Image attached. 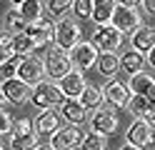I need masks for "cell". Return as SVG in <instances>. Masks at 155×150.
<instances>
[{"mask_svg": "<svg viewBox=\"0 0 155 150\" xmlns=\"http://www.w3.org/2000/svg\"><path fill=\"white\" fill-rule=\"evenodd\" d=\"M83 30H80V23L73 18H63L60 23H55V50L60 53H68L70 55L73 50L83 43L80 40Z\"/></svg>", "mask_w": 155, "mask_h": 150, "instance_id": "6da1fadb", "label": "cell"}, {"mask_svg": "<svg viewBox=\"0 0 155 150\" xmlns=\"http://www.w3.org/2000/svg\"><path fill=\"white\" fill-rule=\"evenodd\" d=\"M65 95L60 93V85H55L53 80H43L33 88V95H30V103L40 110H53L55 105H63Z\"/></svg>", "mask_w": 155, "mask_h": 150, "instance_id": "7a4b0ae2", "label": "cell"}, {"mask_svg": "<svg viewBox=\"0 0 155 150\" xmlns=\"http://www.w3.org/2000/svg\"><path fill=\"white\" fill-rule=\"evenodd\" d=\"M138 5L135 3H118L115 8V15H113V28H118L120 33H135V30L140 28V13L135 10Z\"/></svg>", "mask_w": 155, "mask_h": 150, "instance_id": "3957f363", "label": "cell"}, {"mask_svg": "<svg viewBox=\"0 0 155 150\" xmlns=\"http://www.w3.org/2000/svg\"><path fill=\"white\" fill-rule=\"evenodd\" d=\"M0 93H3L5 103H13V105H23V103H30V95H33V88L23 83L20 78H5L0 83Z\"/></svg>", "mask_w": 155, "mask_h": 150, "instance_id": "277c9868", "label": "cell"}, {"mask_svg": "<svg viewBox=\"0 0 155 150\" xmlns=\"http://www.w3.org/2000/svg\"><path fill=\"white\" fill-rule=\"evenodd\" d=\"M43 75H48L45 73V60L35 58V55L23 58L20 65H18V73H15V78H20L23 83H28L30 88H35L38 83H43Z\"/></svg>", "mask_w": 155, "mask_h": 150, "instance_id": "5b68a950", "label": "cell"}, {"mask_svg": "<svg viewBox=\"0 0 155 150\" xmlns=\"http://www.w3.org/2000/svg\"><path fill=\"white\" fill-rule=\"evenodd\" d=\"M75 70V65H73V60H70V55L68 53H60V50H50L48 53V58H45V73L50 75L53 80H63V78H68Z\"/></svg>", "mask_w": 155, "mask_h": 150, "instance_id": "8992f818", "label": "cell"}, {"mask_svg": "<svg viewBox=\"0 0 155 150\" xmlns=\"http://www.w3.org/2000/svg\"><path fill=\"white\" fill-rule=\"evenodd\" d=\"M85 133L78 125H68V128H60L55 135H50V148L53 150H75L80 148Z\"/></svg>", "mask_w": 155, "mask_h": 150, "instance_id": "52a82bcc", "label": "cell"}, {"mask_svg": "<svg viewBox=\"0 0 155 150\" xmlns=\"http://www.w3.org/2000/svg\"><path fill=\"white\" fill-rule=\"evenodd\" d=\"M123 33L118 28H113V25H108V28H98L95 30V35H93V45L100 50V53H118L120 50V45H123Z\"/></svg>", "mask_w": 155, "mask_h": 150, "instance_id": "ba28073f", "label": "cell"}, {"mask_svg": "<svg viewBox=\"0 0 155 150\" xmlns=\"http://www.w3.org/2000/svg\"><path fill=\"white\" fill-rule=\"evenodd\" d=\"M125 140H128V145H135L140 150L153 145V125L143 118H135L128 128V133H125Z\"/></svg>", "mask_w": 155, "mask_h": 150, "instance_id": "9c48e42d", "label": "cell"}, {"mask_svg": "<svg viewBox=\"0 0 155 150\" xmlns=\"http://www.w3.org/2000/svg\"><path fill=\"white\" fill-rule=\"evenodd\" d=\"M70 60H73V65L75 70H90L93 65H98V60H100V50L93 45V40L90 43H80L73 53H70Z\"/></svg>", "mask_w": 155, "mask_h": 150, "instance_id": "30bf717a", "label": "cell"}, {"mask_svg": "<svg viewBox=\"0 0 155 150\" xmlns=\"http://www.w3.org/2000/svg\"><path fill=\"white\" fill-rule=\"evenodd\" d=\"M90 130L93 133H100L108 138L110 133L118 130V115L113 113V108H100L95 110V115L90 118Z\"/></svg>", "mask_w": 155, "mask_h": 150, "instance_id": "8fae6325", "label": "cell"}, {"mask_svg": "<svg viewBox=\"0 0 155 150\" xmlns=\"http://www.w3.org/2000/svg\"><path fill=\"white\" fill-rule=\"evenodd\" d=\"M103 95H105V100L113 105V108H128V103H130V88L125 85V83H120V80H108L105 83V88H103Z\"/></svg>", "mask_w": 155, "mask_h": 150, "instance_id": "7c38bea8", "label": "cell"}, {"mask_svg": "<svg viewBox=\"0 0 155 150\" xmlns=\"http://www.w3.org/2000/svg\"><path fill=\"white\" fill-rule=\"evenodd\" d=\"M25 35L30 38L38 48H43V45L50 43V40H55V25L50 23V20H43V18L40 20H33V23L28 25Z\"/></svg>", "mask_w": 155, "mask_h": 150, "instance_id": "4fadbf2b", "label": "cell"}, {"mask_svg": "<svg viewBox=\"0 0 155 150\" xmlns=\"http://www.w3.org/2000/svg\"><path fill=\"white\" fill-rule=\"evenodd\" d=\"M85 88H88V83H85V75L80 73V70H73L68 78L60 80V93L68 100H80V95L85 93Z\"/></svg>", "mask_w": 155, "mask_h": 150, "instance_id": "5bb4252c", "label": "cell"}, {"mask_svg": "<svg viewBox=\"0 0 155 150\" xmlns=\"http://www.w3.org/2000/svg\"><path fill=\"white\" fill-rule=\"evenodd\" d=\"M130 48L135 50V53H150V50L155 48V28L150 25H140L135 33L130 35Z\"/></svg>", "mask_w": 155, "mask_h": 150, "instance_id": "9a60e30c", "label": "cell"}, {"mask_svg": "<svg viewBox=\"0 0 155 150\" xmlns=\"http://www.w3.org/2000/svg\"><path fill=\"white\" fill-rule=\"evenodd\" d=\"M60 113H63V118L70 125H83L85 120H88V110L83 108L80 100H65V103L60 105Z\"/></svg>", "mask_w": 155, "mask_h": 150, "instance_id": "2e32d148", "label": "cell"}, {"mask_svg": "<svg viewBox=\"0 0 155 150\" xmlns=\"http://www.w3.org/2000/svg\"><path fill=\"white\" fill-rule=\"evenodd\" d=\"M58 130H60V118L53 110H43L35 118V133L38 135H55Z\"/></svg>", "mask_w": 155, "mask_h": 150, "instance_id": "e0dca14e", "label": "cell"}, {"mask_svg": "<svg viewBox=\"0 0 155 150\" xmlns=\"http://www.w3.org/2000/svg\"><path fill=\"white\" fill-rule=\"evenodd\" d=\"M115 8H118V3H115V0H100V3H95V10H93L95 25H98V28H108V25H113Z\"/></svg>", "mask_w": 155, "mask_h": 150, "instance_id": "ac0fdd59", "label": "cell"}, {"mask_svg": "<svg viewBox=\"0 0 155 150\" xmlns=\"http://www.w3.org/2000/svg\"><path fill=\"white\" fill-rule=\"evenodd\" d=\"M128 88H130L133 95L148 98L153 90H155V78H153V75H145V73H138V75H133V78L128 80Z\"/></svg>", "mask_w": 155, "mask_h": 150, "instance_id": "d6986e66", "label": "cell"}, {"mask_svg": "<svg viewBox=\"0 0 155 150\" xmlns=\"http://www.w3.org/2000/svg\"><path fill=\"white\" fill-rule=\"evenodd\" d=\"M145 63H148V60H145V55L135 53L133 48H130L128 53H125V55L120 58V68H123V70H125V73H128L130 78H133V75H138V73H143Z\"/></svg>", "mask_w": 155, "mask_h": 150, "instance_id": "ffe728a7", "label": "cell"}, {"mask_svg": "<svg viewBox=\"0 0 155 150\" xmlns=\"http://www.w3.org/2000/svg\"><path fill=\"white\" fill-rule=\"evenodd\" d=\"M40 148V135L25 133V135H10V150H38Z\"/></svg>", "mask_w": 155, "mask_h": 150, "instance_id": "44dd1931", "label": "cell"}, {"mask_svg": "<svg viewBox=\"0 0 155 150\" xmlns=\"http://www.w3.org/2000/svg\"><path fill=\"white\" fill-rule=\"evenodd\" d=\"M15 13H20L23 18H28L33 23V20H40V10H43V3H38V0H20V3H13Z\"/></svg>", "mask_w": 155, "mask_h": 150, "instance_id": "7402d4cb", "label": "cell"}, {"mask_svg": "<svg viewBox=\"0 0 155 150\" xmlns=\"http://www.w3.org/2000/svg\"><path fill=\"white\" fill-rule=\"evenodd\" d=\"M103 100H105L103 88H95V85H88V88H85V93L80 95V103H83L85 110H100Z\"/></svg>", "mask_w": 155, "mask_h": 150, "instance_id": "603a6c76", "label": "cell"}, {"mask_svg": "<svg viewBox=\"0 0 155 150\" xmlns=\"http://www.w3.org/2000/svg\"><path fill=\"white\" fill-rule=\"evenodd\" d=\"M118 68H120V60L115 53H100V60H98V70H100V75L105 78H115V73H118Z\"/></svg>", "mask_w": 155, "mask_h": 150, "instance_id": "cb8c5ba5", "label": "cell"}, {"mask_svg": "<svg viewBox=\"0 0 155 150\" xmlns=\"http://www.w3.org/2000/svg\"><path fill=\"white\" fill-rule=\"evenodd\" d=\"M28 25H30V20H28V18H23L20 13H15V10H10V13L5 15V30H8V33L23 35L25 30H28Z\"/></svg>", "mask_w": 155, "mask_h": 150, "instance_id": "d4e9b609", "label": "cell"}, {"mask_svg": "<svg viewBox=\"0 0 155 150\" xmlns=\"http://www.w3.org/2000/svg\"><path fill=\"white\" fill-rule=\"evenodd\" d=\"M128 110H130L135 118H143V120H145L155 108L150 105V100H148V98H143V95H133V98H130V103H128Z\"/></svg>", "mask_w": 155, "mask_h": 150, "instance_id": "484cf974", "label": "cell"}, {"mask_svg": "<svg viewBox=\"0 0 155 150\" xmlns=\"http://www.w3.org/2000/svg\"><path fill=\"white\" fill-rule=\"evenodd\" d=\"M80 150H108V138L90 130V133H85L83 143H80Z\"/></svg>", "mask_w": 155, "mask_h": 150, "instance_id": "4316f807", "label": "cell"}, {"mask_svg": "<svg viewBox=\"0 0 155 150\" xmlns=\"http://www.w3.org/2000/svg\"><path fill=\"white\" fill-rule=\"evenodd\" d=\"M35 50H38V45H35L25 33H23V35H15V43H13V53H15V55L30 58V53H35Z\"/></svg>", "mask_w": 155, "mask_h": 150, "instance_id": "83f0119b", "label": "cell"}, {"mask_svg": "<svg viewBox=\"0 0 155 150\" xmlns=\"http://www.w3.org/2000/svg\"><path fill=\"white\" fill-rule=\"evenodd\" d=\"M70 8H73V3H70V0H50V3H45L48 15H50L53 20H58V23L63 20V15H65Z\"/></svg>", "mask_w": 155, "mask_h": 150, "instance_id": "f1b7e54d", "label": "cell"}, {"mask_svg": "<svg viewBox=\"0 0 155 150\" xmlns=\"http://www.w3.org/2000/svg\"><path fill=\"white\" fill-rule=\"evenodd\" d=\"M93 10H95V3H93V0H75V3H73V13L80 18V20L93 18Z\"/></svg>", "mask_w": 155, "mask_h": 150, "instance_id": "f546056e", "label": "cell"}, {"mask_svg": "<svg viewBox=\"0 0 155 150\" xmlns=\"http://www.w3.org/2000/svg\"><path fill=\"white\" fill-rule=\"evenodd\" d=\"M25 133H33V123L28 118H18L13 120V135H25Z\"/></svg>", "mask_w": 155, "mask_h": 150, "instance_id": "4dcf8cb0", "label": "cell"}, {"mask_svg": "<svg viewBox=\"0 0 155 150\" xmlns=\"http://www.w3.org/2000/svg\"><path fill=\"white\" fill-rule=\"evenodd\" d=\"M3 135H13V120H10L8 113L0 110V138H3Z\"/></svg>", "mask_w": 155, "mask_h": 150, "instance_id": "1f68e13d", "label": "cell"}, {"mask_svg": "<svg viewBox=\"0 0 155 150\" xmlns=\"http://www.w3.org/2000/svg\"><path fill=\"white\" fill-rule=\"evenodd\" d=\"M13 43H15V35L8 33V30H0V50H10L13 53Z\"/></svg>", "mask_w": 155, "mask_h": 150, "instance_id": "d6a6232c", "label": "cell"}, {"mask_svg": "<svg viewBox=\"0 0 155 150\" xmlns=\"http://www.w3.org/2000/svg\"><path fill=\"white\" fill-rule=\"evenodd\" d=\"M13 55H15V53H10V50H0V70L13 60Z\"/></svg>", "mask_w": 155, "mask_h": 150, "instance_id": "836d02e7", "label": "cell"}, {"mask_svg": "<svg viewBox=\"0 0 155 150\" xmlns=\"http://www.w3.org/2000/svg\"><path fill=\"white\" fill-rule=\"evenodd\" d=\"M140 5H143L145 10H148V13H150V15H155V0H143V3H140Z\"/></svg>", "mask_w": 155, "mask_h": 150, "instance_id": "e575fe53", "label": "cell"}, {"mask_svg": "<svg viewBox=\"0 0 155 150\" xmlns=\"http://www.w3.org/2000/svg\"><path fill=\"white\" fill-rule=\"evenodd\" d=\"M145 60H148V65H150V68L155 70V48H153L150 53H148V58H145Z\"/></svg>", "mask_w": 155, "mask_h": 150, "instance_id": "d590c367", "label": "cell"}, {"mask_svg": "<svg viewBox=\"0 0 155 150\" xmlns=\"http://www.w3.org/2000/svg\"><path fill=\"white\" fill-rule=\"evenodd\" d=\"M120 150H140V148H135V145H128V143H125V145H123Z\"/></svg>", "mask_w": 155, "mask_h": 150, "instance_id": "8d00e7d4", "label": "cell"}, {"mask_svg": "<svg viewBox=\"0 0 155 150\" xmlns=\"http://www.w3.org/2000/svg\"><path fill=\"white\" fill-rule=\"evenodd\" d=\"M38 150H53L50 145H40V148H38Z\"/></svg>", "mask_w": 155, "mask_h": 150, "instance_id": "74e56055", "label": "cell"}, {"mask_svg": "<svg viewBox=\"0 0 155 150\" xmlns=\"http://www.w3.org/2000/svg\"><path fill=\"white\" fill-rule=\"evenodd\" d=\"M0 150H5V145H3V140H0Z\"/></svg>", "mask_w": 155, "mask_h": 150, "instance_id": "f35d334b", "label": "cell"}]
</instances>
